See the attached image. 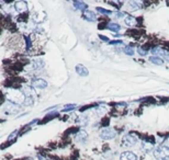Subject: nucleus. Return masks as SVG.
I'll return each instance as SVG.
<instances>
[{"instance_id": "nucleus-1", "label": "nucleus", "mask_w": 169, "mask_h": 160, "mask_svg": "<svg viewBox=\"0 0 169 160\" xmlns=\"http://www.w3.org/2000/svg\"><path fill=\"white\" fill-rule=\"evenodd\" d=\"M154 156L157 160H169V147L158 146L154 149Z\"/></svg>"}, {"instance_id": "nucleus-2", "label": "nucleus", "mask_w": 169, "mask_h": 160, "mask_svg": "<svg viewBox=\"0 0 169 160\" xmlns=\"http://www.w3.org/2000/svg\"><path fill=\"white\" fill-rule=\"evenodd\" d=\"M116 136V132L112 128H102L100 131V137L102 139H112Z\"/></svg>"}, {"instance_id": "nucleus-3", "label": "nucleus", "mask_w": 169, "mask_h": 160, "mask_svg": "<svg viewBox=\"0 0 169 160\" xmlns=\"http://www.w3.org/2000/svg\"><path fill=\"white\" fill-rule=\"evenodd\" d=\"M137 142V138L134 136V135L132 134H129V135H125L124 137H123L122 139V144L124 146H129V147H131V146H134L135 144H136Z\"/></svg>"}, {"instance_id": "nucleus-4", "label": "nucleus", "mask_w": 169, "mask_h": 160, "mask_svg": "<svg viewBox=\"0 0 169 160\" xmlns=\"http://www.w3.org/2000/svg\"><path fill=\"white\" fill-rule=\"evenodd\" d=\"M32 87L33 88H37V89H44L47 87V82L46 80L37 78V79L32 80Z\"/></svg>"}, {"instance_id": "nucleus-5", "label": "nucleus", "mask_w": 169, "mask_h": 160, "mask_svg": "<svg viewBox=\"0 0 169 160\" xmlns=\"http://www.w3.org/2000/svg\"><path fill=\"white\" fill-rule=\"evenodd\" d=\"M15 8L18 12L22 13V12H24V11L28 10V4H26L25 1H18V2H15Z\"/></svg>"}, {"instance_id": "nucleus-6", "label": "nucleus", "mask_w": 169, "mask_h": 160, "mask_svg": "<svg viewBox=\"0 0 169 160\" xmlns=\"http://www.w3.org/2000/svg\"><path fill=\"white\" fill-rule=\"evenodd\" d=\"M120 160H137V158L133 153H131V151H124V153H121Z\"/></svg>"}, {"instance_id": "nucleus-7", "label": "nucleus", "mask_w": 169, "mask_h": 160, "mask_svg": "<svg viewBox=\"0 0 169 160\" xmlns=\"http://www.w3.org/2000/svg\"><path fill=\"white\" fill-rule=\"evenodd\" d=\"M153 150V144H151L149 142H142V151L145 153H151Z\"/></svg>"}, {"instance_id": "nucleus-8", "label": "nucleus", "mask_w": 169, "mask_h": 160, "mask_svg": "<svg viewBox=\"0 0 169 160\" xmlns=\"http://www.w3.org/2000/svg\"><path fill=\"white\" fill-rule=\"evenodd\" d=\"M76 71L79 76H88V69H87L85 66L83 65H77L76 66Z\"/></svg>"}, {"instance_id": "nucleus-9", "label": "nucleus", "mask_w": 169, "mask_h": 160, "mask_svg": "<svg viewBox=\"0 0 169 160\" xmlns=\"http://www.w3.org/2000/svg\"><path fill=\"white\" fill-rule=\"evenodd\" d=\"M83 15L86 17V20H88V21H96V18H97L94 12L90 10H85Z\"/></svg>"}, {"instance_id": "nucleus-10", "label": "nucleus", "mask_w": 169, "mask_h": 160, "mask_svg": "<svg viewBox=\"0 0 169 160\" xmlns=\"http://www.w3.org/2000/svg\"><path fill=\"white\" fill-rule=\"evenodd\" d=\"M88 138V134H87L85 131H79L77 134H76V139L79 140V142H83Z\"/></svg>"}, {"instance_id": "nucleus-11", "label": "nucleus", "mask_w": 169, "mask_h": 160, "mask_svg": "<svg viewBox=\"0 0 169 160\" xmlns=\"http://www.w3.org/2000/svg\"><path fill=\"white\" fill-rule=\"evenodd\" d=\"M124 22H125L126 24L129 26H134V25H136V19L134 18V17H132V15H127L125 18V20H124Z\"/></svg>"}, {"instance_id": "nucleus-12", "label": "nucleus", "mask_w": 169, "mask_h": 160, "mask_svg": "<svg viewBox=\"0 0 169 160\" xmlns=\"http://www.w3.org/2000/svg\"><path fill=\"white\" fill-rule=\"evenodd\" d=\"M149 62L155 64V65H162V63H164L162 59L157 57V56H151V57H149Z\"/></svg>"}, {"instance_id": "nucleus-13", "label": "nucleus", "mask_w": 169, "mask_h": 160, "mask_svg": "<svg viewBox=\"0 0 169 160\" xmlns=\"http://www.w3.org/2000/svg\"><path fill=\"white\" fill-rule=\"evenodd\" d=\"M108 29L113 31V32H119L120 30H121V26H120L118 23H110L108 25Z\"/></svg>"}, {"instance_id": "nucleus-14", "label": "nucleus", "mask_w": 169, "mask_h": 160, "mask_svg": "<svg viewBox=\"0 0 169 160\" xmlns=\"http://www.w3.org/2000/svg\"><path fill=\"white\" fill-rule=\"evenodd\" d=\"M165 52L166 51H164V49L160 47H155L151 49V53H153V54L159 55V56H164V55H165Z\"/></svg>"}, {"instance_id": "nucleus-15", "label": "nucleus", "mask_w": 169, "mask_h": 160, "mask_svg": "<svg viewBox=\"0 0 169 160\" xmlns=\"http://www.w3.org/2000/svg\"><path fill=\"white\" fill-rule=\"evenodd\" d=\"M74 6H75L76 9H79V10H83L86 9V4L85 2H81V1H77V2H74Z\"/></svg>"}, {"instance_id": "nucleus-16", "label": "nucleus", "mask_w": 169, "mask_h": 160, "mask_svg": "<svg viewBox=\"0 0 169 160\" xmlns=\"http://www.w3.org/2000/svg\"><path fill=\"white\" fill-rule=\"evenodd\" d=\"M123 51H124V53H125L126 55H131V56L134 55V49L132 46H125V47L123 48Z\"/></svg>"}, {"instance_id": "nucleus-17", "label": "nucleus", "mask_w": 169, "mask_h": 160, "mask_svg": "<svg viewBox=\"0 0 169 160\" xmlns=\"http://www.w3.org/2000/svg\"><path fill=\"white\" fill-rule=\"evenodd\" d=\"M88 121H89V119L87 116H80L79 119H78V124L79 125H86L87 123H88Z\"/></svg>"}, {"instance_id": "nucleus-18", "label": "nucleus", "mask_w": 169, "mask_h": 160, "mask_svg": "<svg viewBox=\"0 0 169 160\" xmlns=\"http://www.w3.org/2000/svg\"><path fill=\"white\" fill-rule=\"evenodd\" d=\"M97 11H99L100 13H103V15H111V11L105 10L103 8H97Z\"/></svg>"}, {"instance_id": "nucleus-19", "label": "nucleus", "mask_w": 169, "mask_h": 160, "mask_svg": "<svg viewBox=\"0 0 169 160\" xmlns=\"http://www.w3.org/2000/svg\"><path fill=\"white\" fill-rule=\"evenodd\" d=\"M129 7L132 8V10H137V9H138V4H136V2H134V1H132V2H129Z\"/></svg>"}, {"instance_id": "nucleus-20", "label": "nucleus", "mask_w": 169, "mask_h": 160, "mask_svg": "<svg viewBox=\"0 0 169 160\" xmlns=\"http://www.w3.org/2000/svg\"><path fill=\"white\" fill-rule=\"evenodd\" d=\"M76 108V104H68V105L66 106L64 109V111H68V110H72V109H75Z\"/></svg>"}, {"instance_id": "nucleus-21", "label": "nucleus", "mask_w": 169, "mask_h": 160, "mask_svg": "<svg viewBox=\"0 0 169 160\" xmlns=\"http://www.w3.org/2000/svg\"><path fill=\"white\" fill-rule=\"evenodd\" d=\"M137 52H138V54L140 55H142V56H145V55L147 54V52H145L144 49H142V48H138V49H137Z\"/></svg>"}, {"instance_id": "nucleus-22", "label": "nucleus", "mask_w": 169, "mask_h": 160, "mask_svg": "<svg viewBox=\"0 0 169 160\" xmlns=\"http://www.w3.org/2000/svg\"><path fill=\"white\" fill-rule=\"evenodd\" d=\"M110 44L111 45H119V44H123L122 41H112V42H110Z\"/></svg>"}, {"instance_id": "nucleus-23", "label": "nucleus", "mask_w": 169, "mask_h": 160, "mask_svg": "<svg viewBox=\"0 0 169 160\" xmlns=\"http://www.w3.org/2000/svg\"><path fill=\"white\" fill-rule=\"evenodd\" d=\"M164 58L167 59V62H169V52H165V55H164Z\"/></svg>"}, {"instance_id": "nucleus-24", "label": "nucleus", "mask_w": 169, "mask_h": 160, "mask_svg": "<svg viewBox=\"0 0 169 160\" xmlns=\"http://www.w3.org/2000/svg\"><path fill=\"white\" fill-rule=\"evenodd\" d=\"M125 15V13L124 12H118L116 13V17H119V18H121V17H124Z\"/></svg>"}, {"instance_id": "nucleus-25", "label": "nucleus", "mask_w": 169, "mask_h": 160, "mask_svg": "<svg viewBox=\"0 0 169 160\" xmlns=\"http://www.w3.org/2000/svg\"><path fill=\"white\" fill-rule=\"evenodd\" d=\"M100 37H101V40L105 41V42H107V41H108V39H107V37H105V36H101V35H100Z\"/></svg>"}]
</instances>
